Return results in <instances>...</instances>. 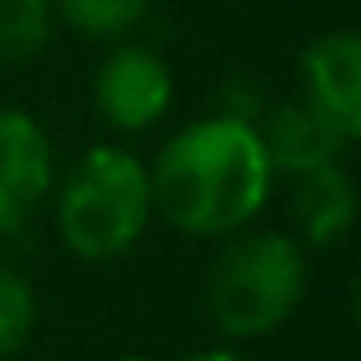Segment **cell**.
I'll list each match as a JSON object with an SVG mask.
<instances>
[{
	"label": "cell",
	"instance_id": "6",
	"mask_svg": "<svg viewBox=\"0 0 361 361\" xmlns=\"http://www.w3.org/2000/svg\"><path fill=\"white\" fill-rule=\"evenodd\" d=\"M302 98L348 140L361 132V39L353 30L319 35L302 51Z\"/></svg>",
	"mask_w": 361,
	"mask_h": 361
},
{
	"label": "cell",
	"instance_id": "5",
	"mask_svg": "<svg viewBox=\"0 0 361 361\" xmlns=\"http://www.w3.org/2000/svg\"><path fill=\"white\" fill-rule=\"evenodd\" d=\"M56 183L51 140L26 111H0V234H18Z\"/></svg>",
	"mask_w": 361,
	"mask_h": 361
},
{
	"label": "cell",
	"instance_id": "9",
	"mask_svg": "<svg viewBox=\"0 0 361 361\" xmlns=\"http://www.w3.org/2000/svg\"><path fill=\"white\" fill-rule=\"evenodd\" d=\"M51 9L85 39H119L145 18L149 0H51Z\"/></svg>",
	"mask_w": 361,
	"mask_h": 361
},
{
	"label": "cell",
	"instance_id": "8",
	"mask_svg": "<svg viewBox=\"0 0 361 361\" xmlns=\"http://www.w3.org/2000/svg\"><path fill=\"white\" fill-rule=\"evenodd\" d=\"M293 217L310 247H336L357 221V192L340 161L293 174Z\"/></svg>",
	"mask_w": 361,
	"mask_h": 361
},
{
	"label": "cell",
	"instance_id": "12",
	"mask_svg": "<svg viewBox=\"0 0 361 361\" xmlns=\"http://www.w3.org/2000/svg\"><path fill=\"white\" fill-rule=\"evenodd\" d=\"M183 361H247L238 353H196V357H183Z\"/></svg>",
	"mask_w": 361,
	"mask_h": 361
},
{
	"label": "cell",
	"instance_id": "4",
	"mask_svg": "<svg viewBox=\"0 0 361 361\" xmlns=\"http://www.w3.org/2000/svg\"><path fill=\"white\" fill-rule=\"evenodd\" d=\"M174 98V77L149 47H115L94 77V106L115 132L153 128Z\"/></svg>",
	"mask_w": 361,
	"mask_h": 361
},
{
	"label": "cell",
	"instance_id": "10",
	"mask_svg": "<svg viewBox=\"0 0 361 361\" xmlns=\"http://www.w3.org/2000/svg\"><path fill=\"white\" fill-rule=\"evenodd\" d=\"M51 0H0V56H35L51 35Z\"/></svg>",
	"mask_w": 361,
	"mask_h": 361
},
{
	"label": "cell",
	"instance_id": "2",
	"mask_svg": "<svg viewBox=\"0 0 361 361\" xmlns=\"http://www.w3.org/2000/svg\"><path fill=\"white\" fill-rule=\"evenodd\" d=\"M153 217L149 166H140L119 145H98L81 153L56 200V226L73 255L115 259L132 251Z\"/></svg>",
	"mask_w": 361,
	"mask_h": 361
},
{
	"label": "cell",
	"instance_id": "1",
	"mask_svg": "<svg viewBox=\"0 0 361 361\" xmlns=\"http://www.w3.org/2000/svg\"><path fill=\"white\" fill-rule=\"evenodd\" d=\"M272 161L255 123L217 115L170 136L149 166L153 213L174 230L217 238L247 230L272 192Z\"/></svg>",
	"mask_w": 361,
	"mask_h": 361
},
{
	"label": "cell",
	"instance_id": "7",
	"mask_svg": "<svg viewBox=\"0 0 361 361\" xmlns=\"http://www.w3.org/2000/svg\"><path fill=\"white\" fill-rule=\"evenodd\" d=\"M255 132H259V145L272 161V174H306L314 166L340 161V153L348 145V136L323 111H314L306 98L281 102L276 111H268V119Z\"/></svg>",
	"mask_w": 361,
	"mask_h": 361
},
{
	"label": "cell",
	"instance_id": "3",
	"mask_svg": "<svg viewBox=\"0 0 361 361\" xmlns=\"http://www.w3.org/2000/svg\"><path fill=\"white\" fill-rule=\"evenodd\" d=\"M306 259L289 234L238 230L209 276V314L221 336L251 340L276 331L302 302Z\"/></svg>",
	"mask_w": 361,
	"mask_h": 361
},
{
	"label": "cell",
	"instance_id": "11",
	"mask_svg": "<svg viewBox=\"0 0 361 361\" xmlns=\"http://www.w3.org/2000/svg\"><path fill=\"white\" fill-rule=\"evenodd\" d=\"M35 327V289L13 268H0V361L13 357Z\"/></svg>",
	"mask_w": 361,
	"mask_h": 361
}]
</instances>
